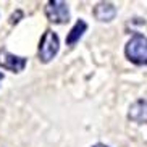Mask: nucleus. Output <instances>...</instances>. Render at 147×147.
<instances>
[{
  "mask_svg": "<svg viewBox=\"0 0 147 147\" xmlns=\"http://www.w3.org/2000/svg\"><path fill=\"white\" fill-rule=\"evenodd\" d=\"M125 53L128 60L133 61L134 65H147V37L139 32L134 34L126 44Z\"/></svg>",
  "mask_w": 147,
  "mask_h": 147,
  "instance_id": "nucleus-1",
  "label": "nucleus"
},
{
  "mask_svg": "<svg viewBox=\"0 0 147 147\" xmlns=\"http://www.w3.org/2000/svg\"><path fill=\"white\" fill-rule=\"evenodd\" d=\"M58 49H60L58 36L53 31L47 29L44 32V36L40 37V42H39V50H37L39 60L44 61V63H49L52 58H55V55L58 53Z\"/></svg>",
  "mask_w": 147,
  "mask_h": 147,
  "instance_id": "nucleus-2",
  "label": "nucleus"
},
{
  "mask_svg": "<svg viewBox=\"0 0 147 147\" xmlns=\"http://www.w3.org/2000/svg\"><path fill=\"white\" fill-rule=\"evenodd\" d=\"M45 16L49 21L55 23V24H63L69 20L68 5L60 0H50L45 7Z\"/></svg>",
  "mask_w": 147,
  "mask_h": 147,
  "instance_id": "nucleus-3",
  "label": "nucleus"
},
{
  "mask_svg": "<svg viewBox=\"0 0 147 147\" xmlns=\"http://www.w3.org/2000/svg\"><path fill=\"white\" fill-rule=\"evenodd\" d=\"M28 60L24 57H16L13 53H10L7 49H0V66L13 73H21L24 66H26Z\"/></svg>",
  "mask_w": 147,
  "mask_h": 147,
  "instance_id": "nucleus-4",
  "label": "nucleus"
},
{
  "mask_svg": "<svg viewBox=\"0 0 147 147\" xmlns=\"http://www.w3.org/2000/svg\"><path fill=\"white\" fill-rule=\"evenodd\" d=\"M128 118L136 123H147V100L139 99L129 107Z\"/></svg>",
  "mask_w": 147,
  "mask_h": 147,
  "instance_id": "nucleus-5",
  "label": "nucleus"
},
{
  "mask_svg": "<svg viewBox=\"0 0 147 147\" xmlns=\"http://www.w3.org/2000/svg\"><path fill=\"white\" fill-rule=\"evenodd\" d=\"M94 16H95V20H99V21L108 23L117 16V8H115V5L110 3V2H100V3L95 5Z\"/></svg>",
  "mask_w": 147,
  "mask_h": 147,
  "instance_id": "nucleus-6",
  "label": "nucleus"
},
{
  "mask_svg": "<svg viewBox=\"0 0 147 147\" xmlns=\"http://www.w3.org/2000/svg\"><path fill=\"white\" fill-rule=\"evenodd\" d=\"M86 29H87V23L84 21V20H78L76 24L71 28V31H69L68 36H66V44H68V45H74V44L82 37V34L86 32Z\"/></svg>",
  "mask_w": 147,
  "mask_h": 147,
  "instance_id": "nucleus-7",
  "label": "nucleus"
},
{
  "mask_svg": "<svg viewBox=\"0 0 147 147\" xmlns=\"http://www.w3.org/2000/svg\"><path fill=\"white\" fill-rule=\"evenodd\" d=\"M92 147H108V146H104V144H95V146H92Z\"/></svg>",
  "mask_w": 147,
  "mask_h": 147,
  "instance_id": "nucleus-8",
  "label": "nucleus"
}]
</instances>
